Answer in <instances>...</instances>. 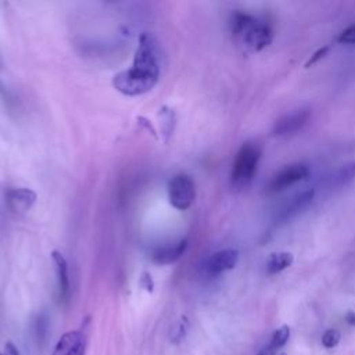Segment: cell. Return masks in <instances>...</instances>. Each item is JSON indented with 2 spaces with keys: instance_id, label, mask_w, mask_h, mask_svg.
<instances>
[{
  "instance_id": "1",
  "label": "cell",
  "mask_w": 355,
  "mask_h": 355,
  "mask_svg": "<svg viewBox=\"0 0 355 355\" xmlns=\"http://www.w3.org/2000/svg\"><path fill=\"white\" fill-rule=\"evenodd\" d=\"M159 76L157 43L148 33H143L130 68L116 73L112 86L125 96H139L150 92Z\"/></svg>"
},
{
  "instance_id": "2",
  "label": "cell",
  "mask_w": 355,
  "mask_h": 355,
  "mask_svg": "<svg viewBox=\"0 0 355 355\" xmlns=\"http://www.w3.org/2000/svg\"><path fill=\"white\" fill-rule=\"evenodd\" d=\"M232 32L237 36L244 47L252 53L261 51L270 44L273 32L266 22H261L252 15L234 12L232 17Z\"/></svg>"
},
{
  "instance_id": "3",
  "label": "cell",
  "mask_w": 355,
  "mask_h": 355,
  "mask_svg": "<svg viewBox=\"0 0 355 355\" xmlns=\"http://www.w3.org/2000/svg\"><path fill=\"white\" fill-rule=\"evenodd\" d=\"M261 147L255 141H245L239 148L230 173V182L234 189L247 187L257 173V168L261 159Z\"/></svg>"
},
{
  "instance_id": "4",
  "label": "cell",
  "mask_w": 355,
  "mask_h": 355,
  "mask_svg": "<svg viewBox=\"0 0 355 355\" xmlns=\"http://www.w3.org/2000/svg\"><path fill=\"white\" fill-rule=\"evenodd\" d=\"M168 197L173 208L184 211L196 198V184L186 173L175 175L168 183Z\"/></svg>"
},
{
  "instance_id": "5",
  "label": "cell",
  "mask_w": 355,
  "mask_h": 355,
  "mask_svg": "<svg viewBox=\"0 0 355 355\" xmlns=\"http://www.w3.org/2000/svg\"><path fill=\"white\" fill-rule=\"evenodd\" d=\"M309 175V168L305 164H291L287 165L286 168L280 169L269 182L268 184V190L270 193H277L282 191L301 180H304L305 178H308Z\"/></svg>"
},
{
  "instance_id": "6",
  "label": "cell",
  "mask_w": 355,
  "mask_h": 355,
  "mask_svg": "<svg viewBox=\"0 0 355 355\" xmlns=\"http://www.w3.org/2000/svg\"><path fill=\"white\" fill-rule=\"evenodd\" d=\"M237 261H239V251L234 248H225L209 255L204 261L201 269L204 275H207L208 277H215L226 270L233 269Z\"/></svg>"
},
{
  "instance_id": "7",
  "label": "cell",
  "mask_w": 355,
  "mask_h": 355,
  "mask_svg": "<svg viewBox=\"0 0 355 355\" xmlns=\"http://www.w3.org/2000/svg\"><path fill=\"white\" fill-rule=\"evenodd\" d=\"M309 118H311V111L308 108L297 110L294 112L286 114L275 122L273 135L275 136L294 135L308 123Z\"/></svg>"
},
{
  "instance_id": "8",
  "label": "cell",
  "mask_w": 355,
  "mask_h": 355,
  "mask_svg": "<svg viewBox=\"0 0 355 355\" xmlns=\"http://www.w3.org/2000/svg\"><path fill=\"white\" fill-rule=\"evenodd\" d=\"M85 352L86 334L82 330H71L60 337L53 355H85Z\"/></svg>"
},
{
  "instance_id": "9",
  "label": "cell",
  "mask_w": 355,
  "mask_h": 355,
  "mask_svg": "<svg viewBox=\"0 0 355 355\" xmlns=\"http://www.w3.org/2000/svg\"><path fill=\"white\" fill-rule=\"evenodd\" d=\"M315 197V190L308 189L304 190L298 194H295L293 198H290V201H287L276 214V222L277 223H284L287 220H290L291 218H294L295 215H298L301 211H304L313 200Z\"/></svg>"
},
{
  "instance_id": "10",
  "label": "cell",
  "mask_w": 355,
  "mask_h": 355,
  "mask_svg": "<svg viewBox=\"0 0 355 355\" xmlns=\"http://www.w3.org/2000/svg\"><path fill=\"white\" fill-rule=\"evenodd\" d=\"M7 205L14 212H25L28 211L36 201V193L26 187L11 189L6 194Z\"/></svg>"
},
{
  "instance_id": "11",
  "label": "cell",
  "mask_w": 355,
  "mask_h": 355,
  "mask_svg": "<svg viewBox=\"0 0 355 355\" xmlns=\"http://www.w3.org/2000/svg\"><path fill=\"white\" fill-rule=\"evenodd\" d=\"M186 248H187V240H180L176 244H169V245L157 248L151 254V259L158 265H169L180 259Z\"/></svg>"
},
{
  "instance_id": "12",
  "label": "cell",
  "mask_w": 355,
  "mask_h": 355,
  "mask_svg": "<svg viewBox=\"0 0 355 355\" xmlns=\"http://www.w3.org/2000/svg\"><path fill=\"white\" fill-rule=\"evenodd\" d=\"M51 258L55 265L58 295L61 301H68L69 298V277H68V265L64 255L58 251L51 252Z\"/></svg>"
},
{
  "instance_id": "13",
  "label": "cell",
  "mask_w": 355,
  "mask_h": 355,
  "mask_svg": "<svg viewBox=\"0 0 355 355\" xmlns=\"http://www.w3.org/2000/svg\"><path fill=\"white\" fill-rule=\"evenodd\" d=\"M293 261H294V255L291 252H287V251L275 252L269 257V259L266 262V270L269 275H276V273L287 269L288 266H291Z\"/></svg>"
},
{
  "instance_id": "14",
  "label": "cell",
  "mask_w": 355,
  "mask_h": 355,
  "mask_svg": "<svg viewBox=\"0 0 355 355\" xmlns=\"http://www.w3.org/2000/svg\"><path fill=\"white\" fill-rule=\"evenodd\" d=\"M355 179V162H348L343 165L334 175V184L336 186H347Z\"/></svg>"
},
{
  "instance_id": "15",
  "label": "cell",
  "mask_w": 355,
  "mask_h": 355,
  "mask_svg": "<svg viewBox=\"0 0 355 355\" xmlns=\"http://www.w3.org/2000/svg\"><path fill=\"white\" fill-rule=\"evenodd\" d=\"M288 337H290V327L287 324H283L280 326L272 336V340L269 343V347L273 348L275 351H277L279 348H282L287 341H288Z\"/></svg>"
},
{
  "instance_id": "16",
  "label": "cell",
  "mask_w": 355,
  "mask_h": 355,
  "mask_svg": "<svg viewBox=\"0 0 355 355\" xmlns=\"http://www.w3.org/2000/svg\"><path fill=\"white\" fill-rule=\"evenodd\" d=\"M341 336H340V331L336 330V329H329L324 331L323 337H322V344L326 347V348H333L338 344Z\"/></svg>"
},
{
  "instance_id": "17",
  "label": "cell",
  "mask_w": 355,
  "mask_h": 355,
  "mask_svg": "<svg viewBox=\"0 0 355 355\" xmlns=\"http://www.w3.org/2000/svg\"><path fill=\"white\" fill-rule=\"evenodd\" d=\"M327 51H329V46H323V47L318 49V50L311 55V58L305 62V68H311L312 65H315L316 62H319V61L327 54Z\"/></svg>"
},
{
  "instance_id": "18",
  "label": "cell",
  "mask_w": 355,
  "mask_h": 355,
  "mask_svg": "<svg viewBox=\"0 0 355 355\" xmlns=\"http://www.w3.org/2000/svg\"><path fill=\"white\" fill-rule=\"evenodd\" d=\"M338 42H341V43H355V25L348 26L347 29H344L338 36Z\"/></svg>"
},
{
  "instance_id": "19",
  "label": "cell",
  "mask_w": 355,
  "mask_h": 355,
  "mask_svg": "<svg viewBox=\"0 0 355 355\" xmlns=\"http://www.w3.org/2000/svg\"><path fill=\"white\" fill-rule=\"evenodd\" d=\"M4 355H19V352L12 343H7L4 347Z\"/></svg>"
},
{
  "instance_id": "20",
  "label": "cell",
  "mask_w": 355,
  "mask_h": 355,
  "mask_svg": "<svg viewBox=\"0 0 355 355\" xmlns=\"http://www.w3.org/2000/svg\"><path fill=\"white\" fill-rule=\"evenodd\" d=\"M345 322H347L349 326H355V312H352V311L347 312V315H345Z\"/></svg>"
},
{
  "instance_id": "21",
  "label": "cell",
  "mask_w": 355,
  "mask_h": 355,
  "mask_svg": "<svg viewBox=\"0 0 355 355\" xmlns=\"http://www.w3.org/2000/svg\"><path fill=\"white\" fill-rule=\"evenodd\" d=\"M275 352H276V351H275L273 348H270L269 344H268L265 348H262V349L259 351L258 355H275Z\"/></svg>"
},
{
  "instance_id": "22",
  "label": "cell",
  "mask_w": 355,
  "mask_h": 355,
  "mask_svg": "<svg viewBox=\"0 0 355 355\" xmlns=\"http://www.w3.org/2000/svg\"><path fill=\"white\" fill-rule=\"evenodd\" d=\"M277 355H286V354H284V352H280V354H277Z\"/></svg>"
}]
</instances>
